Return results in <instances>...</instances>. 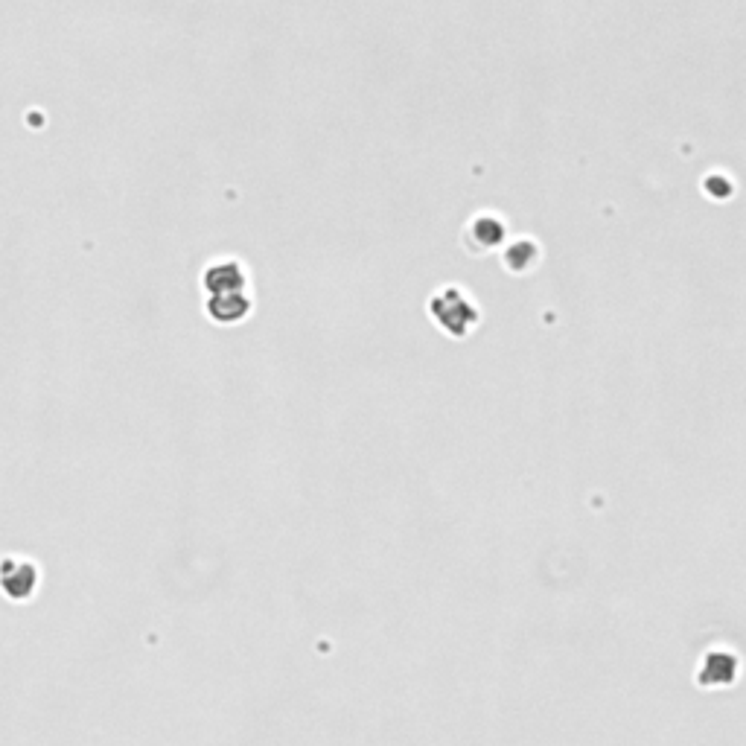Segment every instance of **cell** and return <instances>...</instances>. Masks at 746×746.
<instances>
[{
    "label": "cell",
    "mask_w": 746,
    "mask_h": 746,
    "mask_svg": "<svg viewBox=\"0 0 746 746\" xmlns=\"http://www.w3.org/2000/svg\"><path fill=\"white\" fill-rule=\"evenodd\" d=\"M38 586V572L30 560H18V557H6L0 563V589L12 598V601H30Z\"/></svg>",
    "instance_id": "obj_1"
},
{
    "label": "cell",
    "mask_w": 746,
    "mask_h": 746,
    "mask_svg": "<svg viewBox=\"0 0 746 746\" xmlns=\"http://www.w3.org/2000/svg\"><path fill=\"white\" fill-rule=\"evenodd\" d=\"M738 671H741V662H738L735 653H729V650H709L703 656L697 682L700 685H712V688H723V685H732L738 679Z\"/></svg>",
    "instance_id": "obj_2"
}]
</instances>
